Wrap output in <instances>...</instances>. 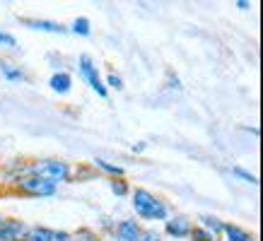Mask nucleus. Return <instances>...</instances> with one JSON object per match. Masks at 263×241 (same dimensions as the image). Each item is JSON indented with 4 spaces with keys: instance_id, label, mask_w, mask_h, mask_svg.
Masks as SVG:
<instances>
[{
    "instance_id": "4468645a",
    "label": "nucleus",
    "mask_w": 263,
    "mask_h": 241,
    "mask_svg": "<svg viewBox=\"0 0 263 241\" xmlns=\"http://www.w3.org/2000/svg\"><path fill=\"white\" fill-rule=\"evenodd\" d=\"M70 32L78 34V36H89L92 34V27H89V19L87 17H75L70 24Z\"/></svg>"
},
{
    "instance_id": "39448f33",
    "label": "nucleus",
    "mask_w": 263,
    "mask_h": 241,
    "mask_svg": "<svg viewBox=\"0 0 263 241\" xmlns=\"http://www.w3.org/2000/svg\"><path fill=\"white\" fill-rule=\"evenodd\" d=\"M111 234L116 241H140L143 227H140V222H138L136 217H126V219H121V222L114 225Z\"/></svg>"
},
{
    "instance_id": "aec40b11",
    "label": "nucleus",
    "mask_w": 263,
    "mask_h": 241,
    "mask_svg": "<svg viewBox=\"0 0 263 241\" xmlns=\"http://www.w3.org/2000/svg\"><path fill=\"white\" fill-rule=\"evenodd\" d=\"M106 85L111 89H123V80H121V75H116V72H109V75H106Z\"/></svg>"
},
{
    "instance_id": "b1692460",
    "label": "nucleus",
    "mask_w": 263,
    "mask_h": 241,
    "mask_svg": "<svg viewBox=\"0 0 263 241\" xmlns=\"http://www.w3.org/2000/svg\"><path fill=\"white\" fill-rule=\"evenodd\" d=\"M130 150H133V152H136V154H143L145 150H147V143H138V145H133Z\"/></svg>"
},
{
    "instance_id": "6ab92c4d",
    "label": "nucleus",
    "mask_w": 263,
    "mask_h": 241,
    "mask_svg": "<svg viewBox=\"0 0 263 241\" xmlns=\"http://www.w3.org/2000/svg\"><path fill=\"white\" fill-rule=\"evenodd\" d=\"M15 46H17V39L12 34L0 32V48H15Z\"/></svg>"
},
{
    "instance_id": "f03ea898",
    "label": "nucleus",
    "mask_w": 263,
    "mask_h": 241,
    "mask_svg": "<svg viewBox=\"0 0 263 241\" xmlns=\"http://www.w3.org/2000/svg\"><path fill=\"white\" fill-rule=\"evenodd\" d=\"M27 174H34L39 178H46L53 186L65 184V181H72V167L63 159H34L24 164V176Z\"/></svg>"
},
{
    "instance_id": "a878e982",
    "label": "nucleus",
    "mask_w": 263,
    "mask_h": 241,
    "mask_svg": "<svg viewBox=\"0 0 263 241\" xmlns=\"http://www.w3.org/2000/svg\"><path fill=\"white\" fill-rule=\"evenodd\" d=\"M3 229H5V217H0V241H3Z\"/></svg>"
},
{
    "instance_id": "5701e85b",
    "label": "nucleus",
    "mask_w": 263,
    "mask_h": 241,
    "mask_svg": "<svg viewBox=\"0 0 263 241\" xmlns=\"http://www.w3.org/2000/svg\"><path fill=\"white\" fill-rule=\"evenodd\" d=\"M167 87H172V89H181V80L176 77L174 72H169V75H167Z\"/></svg>"
},
{
    "instance_id": "bb28decb",
    "label": "nucleus",
    "mask_w": 263,
    "mask_h": 241,
    "mask_svg": "<svg viewBox=\"0 0 263 241\" xmlns=\"http://www.w3.org/2000/svg\"><path fill=\"white\" fill-rule=\"evenodd\" d=\"M0 193H3V181H0Z\"/></svg>"
},
{
    "instance_id": "393cba45",
    "label": "nucleus",
    "mask_w": 263,
    "mask_h": 241,
    "mask_svg": "<svg viewBox=\"0 0 263 241\" xmlns=\"http://www.w3.org/2000/svg\"><path fill=\"white\" fill-rule=\"evenodd\" d=\"M237 8H239V10H249V8H251V5H249L247 0H239V3H237Z\"/></svg>"
},
{
    "instance_id": "f3484780",
    "label": "nucleus",
    "mask_w": 263,
    "mask_h": 241,
    "mask_svg": "<svg viewBox=\"0 0 263 241\" xmlns=\"http://www.w3.org/2000/svg\"><path fill=\"white\" fill-rule=\"evenodd\" d=\"M189 239L191 241H215V236H213L210 232H205L203 227H193L191 234H189Z\"/></svg>"
},
{
    "instance_id": "7ed1b4c3",
    "label": "nucleus",
    "mask_w": 263,
    "mask_h": 241,
    "mask_svg": "<svg viewBox=\"0 0 263 241\" xmlns=\"http://www.w3.org/2000/svg\"><path fill=\"white\" fill-rule=\"evenodd\" d=\"M12 186H15L12 191H15L17 195H27V198H51V195H56V191H58V186H53L51 181H46V178L34 176V174L20 176Z\"/></svg>"
},
{
    "instance_id": "2eb2a0df",
    "label": "nucleus",
    "mask_w": 263,
    "mask_h": 241,
    "mask_svg": "<svg viewBox=\"0 0 263 241\" xmlns=\"http://www.w3.org/2000/svg\"><path fill=\"white\" fill-rule=\"evenodd\" d=\"M109 188H111V193H114V195H119V198H123V195H128V193H130V186H128L126 178H111Z\"/></svg>"
},
{
    "instance_id": "a211bd4d",
    "label": "nucleus",
    "mask_w": 263,
    "mask_h": 241,
    "mask_svg": "<svg viewBox=\"0 0 263 241\" xmlns=\"http://www.w3.org/2000/svg\"><path fill=\"white\" fill-rule=\"evenodd\" d=\"M232 174H234V176H239V178H244V181L251 184V186L258 184V178H256L251 171H247V169H241V167H232Z\"/></svg>"
},
{
    "instance_id": "f8f14e48",
    "label": "nucleus",
    "mask_w": 263,
    "mask_h": 241,
    "mask_svg": "<svg viewBox=\"0 0 263 241\" xmlns=\"http://www.w3.org/2000/svg\"><path fill=\"white\" fill-rule=\"evenodd\" d=\"M24 241H53V229H48V227H29V232L24 236Z\"/></svg>"
},
{
    "instance_id": "6e6552de",
    "label": "nucleus",
    "mask_w": 263,
    "mask_h": 241,
    "mask_svg": "<svg viewBox=\"0 0 263 241\" xmlns=\"http://www.w3.org/2000/svg\"><path fill=\"white\" fill-rule=\"evenodd\" d=\"M48 87L53 89L56 94H68L72 89V77L68 72H53L51 80H48Z\"/></svg>"
},
{
    "instance_id": "4be33fe9",
    "label": "nucleus",
    "mask_w": 263,
    "mask_h": 241,
    "mask_svg": "<svg viewBox=\"0 0 263 241\" xmlns=\"http://www.w3.org/2000/svg\"><path fill=\"white\" fill-rule=\"evenodd\" d=\"M53 241H72V234L63 232V229H53Z\"/></svg>"
},
{
    "instance_id": "f257e3e1",
    "label": "nucleus",
    "mask_w": 263,
    "mask_h": 241,
    "mask_svg": "<svg viewBox=\"0 0 263 241\" xmlns=\"http://www.w3.org/2000/svg\"><path fill=\"white\" fill-rule=\"evenodd\" d=\"M130 205L136 210L138 222H167L169 219V205L162 200L160 195H155L147 188H136L130 191Z\"/></svg>"
},
{
    "instance_id": "0eeeda50",
    "label": "nucleus",
    "mask_w": 263,
    "mask_h": 241,
    "mask_svg": "<svg viewBox=\"0 0 263 241\" xmlns=\"http://www.w3.org/2000/svg\"><path fill=\"white\" fill-rule=\"evenodd\" d=\"M22 24H27L29 29H36V32H48V34H65L63 24L51 22V19H22Z\"/></svg>"
},
{
    "instance_id": "dca6fc26",
    "label": "nucleus",
    "mask_w": 263,
    "mask_h": 241,
    "mask_svg": "<svg viewBox=\"0 0 263 241\" xmlns=\"http://www.w3.org/2000/svg\"><path fill=\"white\" fill-rule=\"evenodd\" d=\"M72 241H102V239H99V234L97 232L87 229V227H82V229H78V232L72 234Z\"/></svg>"
},
{
    "instance_id": "412c9836",
    "label": "nucleus",
    "mask_w": 263,
    "mask_h": 241,
    "mask_svg": "<svg viewBox=\"0 0 263 241\" xmlns=\"http://www.w3.org/2000/svg\"><path fill=\"white\" fill-rule=\"evenodd\" d=\"M140 241H162V236H160V232H155V229H143Z\"/></svg>"
},
{
    "instance_id": "1a4fd4ad",
    "label": "nucleus",
    "mask_w": 263,
    "mask_h": 241,
    "mask_svg": "<svg viewBox=\"0 0 263 241\" xmlns=\"http://www.w3.org/2000/svg\"><path fill=\"white\" fill-rule=\"evenodd\" d=\"M222 234L227 241H256L254 234H249L247 229H241V227H237V225H230V222L222 225Z\"/></svg>"
},
{
    "instance_id": "ddd939ff",
    "label": "nucleus",
    "mask_w": 263,
    "mask_h": 241,
    "mask_svg": "<svg viewBox=\"0 0 263 241\" xmlns=\"http://www.w3.org/2000/svg\"><path fill=\"white\" fill-rule=\"evenodd\" d=\"M0 72H3V77L10 80V82H22L24 77H27V75H24L17 65L10 63V61H3V63H0Z\"/></svg>"
},
{
    "instance_id": "20e7f679",
    "label": "nucleus",
    "mask_w": 263,
    "mask_h": 241,
    "mask_svg": "<svg viewBox=\"0 0 263 241\" xmlns=\"http://www.w3.org/2000/svg\"><path fill=\"white\" fill-rule=\"evenodd\" d=\"M80 75H82V80L87 82L89 87L95 89L97 94L102 96V99H106V94H109V89H106V85L102 82V77H99V70H97V65H95V61L87 56V53H82L80 56Z\"/></svg>"
},
{
    "instance_id": "423d86ee",
    "label": "nucleus",
    "mask_w": 263,
    "mask_h": 241,
    "mask_svg": "<svg viewBox=\"0 0 263 241\" xmlns=\"http://www.w3.org/2000/svg\"><path fill=\"white\" fill-rule=\"evenodd\" d=\"M193 225L189 217H169L167 222H164V232L169 236H174V239H189V234H191Z\"/></svg>"
},
{
    "instance_id": "9b49d317",
    "label": "nucleus",
    "mask_w": 263,
    "mask_h": 241,
    "mask_svg": "<svg viewBox=\"0 0 263 241\" xmlns=\"http://www.w3.org/2000/svg\"><path fill=\"white\" fill-rule=\"evenodd\" d=\"M95 169H99V171H104L106 176H111V178H123L126 176V171H123V167H119V164H114V162H106L102 159V157H97L95 162Z\"/></svg>"
},
{
    "instance_id": "9d476101",
    "label": "nucleus",
    "mask_w": 263,
    "mask_h": 241,
    "mask_svg": "<svg viewBox=\"0 0 263 241\" xmlns=\"http://www.w3.org/2000/svg\"><path fill=\"white\" fill-rule=\"evenodd\" d=\"M222 225L224 222L220 219V217H215V215H200L198 217V227H203L205 232H210L215 239L222 234Z\"/></svg>"
}]
</instances>
